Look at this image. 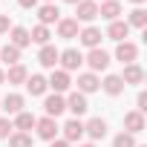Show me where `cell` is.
<instances>
[{"label": "cell", "instance_id": "6", "mask_svg": "<svg viewBox=\"0 0 147 147\" xmlns=\"http://www.w3.org/2000/svg\"><path fill=\"white\" fill-rule=\"evenodd\" d=\"M43 110H46V115H49V118H58V115L66 110V98H63V95H58V92H52V95H46V98H43Z\"/></svg>", "mask_w": 147, "mask_h": 147}, {"label": "cell", "instance_id": "23", "mask_svg": "<svg viewBox=\"0 0 147 147\" xmlns=\"http://www.w3.org/2000/svg\"><path fill=\"white\" fill-rule=\"evenodd\" d=\"M26 90H29V95H46L49 84H46L43 75H29L26 78Z\"/></svg>", "mask_w": 147, "mask_h": 147}, {"label": "cell", "instance_id": "40", "mask_svg": "<svg viewBox=\"0 0 147 147\" xmlns=\"http://www.w3.org/2000/svg\"><path fill=\"white\" fill-rule=\"evenodd\" d=\"M136 147H144V144H136Z\"/></svg>", "mask_w": 147, "mask_h": 147}, {"label": "cell", "instance_id": "27", "mask_svg": "<svg viewBox=\"0 0 147 147\" xmlns=\"http://www.w3.org/2000/svg\"><path fill=\"white\" fill-rule=\"evenodd\" d=\"M0 61H6L9 66L20 63V49H18V46H12V43H6L3 49H0Z\"/></svg>", "mask_w": 147, "mask_h": 147}, {"label": "cell", "instance_id": "32", "mask_svg": "<svg viewBox=\"0 0 147 147\" xmlns=\"http://www.w3.org/2000/svg\"><path fill=\"white\" fill-rule=\"evenodd\" d=\"M136 110H138V113L147 110V92H138V98H136Z\"/></svg>", "mask_w": 147, "mask_h": 147}, {"label": "cell", "instance_id": "30", "mask_svg": "<svg viewBox=\"0 0 147 147\" xmlns=\"http://www.w3.org/2000/svg\"><path fill=\"white\" fill-rule=\"evenodd\" d=\"M113 147H136V136H130V133H118V136L113 138Z\"/></svg>", "mask_w": 147, "mask_h": 147}, {"label": "cell", "instance_id": "19", "mask_svg": "<svg viewBox=\"0 0 147 147\" xmlns=\"http://www.w3.org/2000/svg\"><path fill=\"white\" fill-rule=\"evenodd\" d=\"M98 15L113 23V20H118V15H121V3H118V0H104V3L98 6Z\"/></svg>", "mask_w": 147, "mask_h": 147}, {"label": "cell", "instance_id": "12", "mask_svg": "<svg viewBox=\"0 0 147 147\" xmlns=\"http://www.w3.org/2000/svg\"><path fill=\"white\" fill-rule=\"evenodd\" d=\"M84 133H87L92 141H101V138L107 136V121H104V118H90V121L84 124Z\"/></svg>", "mask_w": 147, "mask_h": 147}, {"label": "cell", "instance_id": "15", "mask_svg": "<svg viewBox=\"0 0 147 147\" xmlns=\"http://www.w3.org/2000/svg\"><path fill=\"white\" fill-rule=\"evenodd\" d=\"M78 20L75 18H63V20H58V35L63 38V40H72V38H78Z\"/></svg>", "mask_w": 147, "mask_h": 147}, {"label": "cell", "instance_id": "41", "mask_svg": "<svg viewBox=\"0 0 147 147\" xmlns=\"http://www.w3.org/2000/svg\"><path fill=\"white\" fill-rule=\"evenodd\" d=\"M46 3H52V0H46Z\"/></svg>", "mask_w": 147, "mask_h": 147}, {"label": "cell", "instance_id": "14", "mask_svg": "<svg viewBox=\"0 0 147 147\" xmlns=\"http://www.w3.org/2000/svg\"><path fill=\"white\" fill-rule=\"evenodd\" d=\"M58 49L52 46V43H46V46H40V52H38V61H40V66H46V69H55L58 66Z\"/></svg>", "mask_w": 147, "mask_h": 147}, {"label": "cell", "instance_id": "29", "mask_svg": "<svg viewBox=\"0 0 147 147\" xmlns=\"http://www.w3.org/2000/svg\"><path fill=\"white\" fill-rule=\"evenodd\" d=\"M9 147H32V136L29 133H12L9 136Z\"/></svg>", "mask_w": 147, "mask_h": 147}, {"label": "cell", "instance_id": "20", "mask_svg": "<svg viewBox=\"0 0 147 147\" xmlns=\"http://www.w3.org/2000/svg\"><path fill=\"white\" fill-rule=\"evenodd\" d=\"M127 35H130V26H127V20H113L110 23V29H107V38L110 40H127Z\"/></svg>", "mask_w": 147, "mask_h": 147}, {"label": "cell", "instance_id": "13", "mask_svg": "<svg viewBox=\"0 0 147 147\" xmlns=\"http://www.w3.org/2000/svg\"><path fill=\"white\" fill-rule=\"evenodd\" d=\"M23 95H18V92H9L3 101H0V110H6V115H18L20 110H23Z\"/></svg>", "mask_w": 147, "mask_h": 147}, {"label": "cell", "instance_id": "37", "mask_svg": "<svg viewBox=\"0 0 147 147\" xmlns=\"http://www.w3.org/2000/svg\"><path fill=\"white\" fill-rule=\"evenodd\" d=\"M130 3H136V6H141V3H144V0H130Z\"/></svg>", "mask_w": 147, "mask_h": 147}, {"label": "cell", "instance_id": "10", "mask_svg": "<svg viewBox=\"0 0 147 147\" xmlns=\"http://www.w3.org/2000/svg\"><path fill=\"white\" fill-rule=\"evenodd\" d=\"M95 90H101L98 75H95V72H81V75H78V92H81V95H90V92H95Z\"/></svg>", "mask_w": 147, "mask_h": 147}, {"label": "cell", "instance_id": "1", "mask_svg": "<svg viewBox=\"0 0 147 147\" xmlns=\"http://www.w3.org/2000/svg\"><path fill=\"white\" fill-rule=\"evenodd\" d=\"M35 130H38V138H43V141H55L61 127H58V121H55V118L43 115V118H38V121H35Z\"/></svg>", "mask_w": 147, "mask_h": 147}, {"label": "cell", "instance_id": "18", "mask_svg": "<svg viewBox=\"0 0 147 147\" xmlns=\"http://www.w3.org/2000/svg\"><path fill=\"white\" fill-rule=\"evenodd\" d=\"M121 81H124V87H127V84H141V81H144V69H141L138 63H127L124 72H121Z\"/></svg>", "mask_w": 147, "mask_h": 147}, {"label": "cell", "instance_id": "39", "mask_svg": "<svg viewBox=\"0 0 147 147\" xmlns=\"http://www.w3.org/2000/svg\"><path fill=\"white\" fill-rule=\"evenodd\" d=\"M0 84H3V69H0Z\"/></svg>", "mask_w": 147, "mask_h": 147}, {"label": "cell", "instance_id": "16", "mask_svg": "<svg viewBox=\"0 0 147 147\" xmlns=\"http://www.w3.org/2000/svg\"><path fill=\"white\" fill-rule=\"evenodd\" d=\"M38 18H40V26H49V23H58L61 20V12H58L55 3H43L38 9Z\"/></svg>", "mask_w": 147, "mask_h": 147}, {"label": "cell", "instance_id": "7", "mask_svg": "<svg viewBox=\"0 0 147 147\" xmlns=\"http://www.w3.org/2000/svg\"><path fill=\"white\" fill-rule=\"evenodd\" d=\"M115 58L127 66V63H136V58H138V46L136 43H130V40H121L118 46H115Z\"/></svg>", "mask_w": 147, "mask_h": 147}, {"label": "cell", "instance_id": "26", "mask_svg": "<svg viewBox=\"0 0 147 147\" xmlns=\"http://www.w3.org/2000/svg\"><path fill=\"white\" fill-rule=\"evenodd\" d=\"M49 38H52L49 26H40V23L29 32V40H32V43H38V46H46V43H49Z\"/></svg>", "mask_w": 147, "mask_h": 147}, {"label": "cell", "instance_id": "3", "mask_svg": "<svg viewBox=\"0 0 147 147\" xmlns=\"http://www.w3.org/2000/svg\"><path fill=\"white\" fill-rule=\"evenodd\" d=\"M58 63H61L63 72H75V69L84 63V55H81L78 49H63V52L58 55Z\"/></svg>", "mask_w": 147, "mask_h": 147}, {"label": "cell", "instance_id": "8", "mask_svg": "<svg viewBox=\"0 0 147 147\" xmlns=\"http://www.w3.org/2000/svg\"><path fill=\"white\" fill-rule=\"evenodd\" d=\"M144 130V113H138V110H130L127 115H124V133H130V136H138Z\"/></svg>", "mask_w": 147, "mask_h": 147}, {"label": "cell", "instance_id": "36", "mask_svg": "<svg viewBox=\"0 0 147 147\" xmlns=\"http://www.w3.org/2000/svg\"><path fill=\"white\" fill-rule=\"evenodd\" d=\"M66 3H72V6H78V3H81V0H66Z\"/></svg>", "mask_w": 147, "mask_h": 147}, {"label": "cell", "instance_id": "34", "mask_svg": "<svg viewBox=\"0 0 147 147\" xmlns=\"http://www.w3.org/2000/svg\"><path fill=\"white\" fill-rule=\"evenodd\" d=\"M18 3H20V9H35L38 0H18Z\"/></svg>", "mask_w": 147, "mask_h": 147}, {"label": "cell", "instance_id": "33", "mask_svg": "<svg viewBox=\"0 0 147 147\" xmlns=\"http://www.w3.org/2000/svg\"><path fill=\"white\" fill-rule=\"evenodd\" d=\"M12 29V23H9V15H0V35H6Z\"/></svg>", "mask_w": 147, "mask_h": 147}, {"label": "cell", "instance_id": "28", "mask_svg": "<svg viewBox=\"0 0 147 147\" xmlns=\"http://www.w3.org/2000/svg\"><path fill=\"white\" fill-rule=\"evenodd\" d=\"M127 26H136V29H144V26H147V12H144L141 6H136V9L130 12V20H127Z\"/></svg>", "mask_w": 147, "mask_h": 147}, {"label": "cell", "instance_id": "31", "mask_svg": "<svg viewBox=\"0 0 147 147\" xmlns=\"http://www.w3.org/2000/svg\"><path fill=\"white\" fill-rule=\"evenodd\" d=\"M12 130H15V127H12L9 115H6V118H0V138H9V136H12Z\"/></svg>", "mask_w": 147, "mask_h": 147}, {"label": "cell", "instance_id": "2", "mask_svg": "<svg viewBox=\"0 0 147 147\" xmlns=\"http://www.w3.org/2000/svg\"><path fill=\"white\" fill-rule=\"evenodd\" d=\"M84 61L90 63V72H104L110 66V52H104L101 46H95V49H90V55Z\"/></svg>", "mask_w": 147, "mask_h": 147}, {"label": "cell", "instance_id": "24", "mask_svg": "<svg viewBox=\"0 0 147 147\" xmlns=\"http://www.w3.org/2000/svg\"><path fill=\"white\" fill-rule=\"evenodd\" d=\"M35 121H38V118H35L32 113H26V110H20V113L15 115V121H12V127H15L18 133H26V130H32V127H35Z\"/></svg>", "mask_w": 147, "mask_h": 147}, {"label": "cell", "instance_id": "35", "mask_svg": "<svg viewBox=\"0 0 147 147\" xmlns=\"http://www.w3.org/2000/svg\"><path fill=\"white\" fill-rule=\"evenodd\" d=\"M49 147H69V141H63V138H55V141H49Z\"/></svg>", "mask_w": 147, "mask_h": 147}, {"label": "cell", "instance_id": "5", "mask_svg": "<svg viewBox=\"0 0 147 147\" xmlns=\"http://www.w3.org/2000/svg\"><path fill=\"white\" fill-rule=\"evenodd\" d=\"M95 18H98V3H95V0H81V3L75 6V20L92 23Z\"/></svg>", "mask_w": 147, "mask_h": 147}, {"label": "cell", "instance_id": "21", "mask_svg": "<svg viewBox=\"0 0 147 147\" xmlns=\"http://www.w3.org/2000/svg\"><path fill=\"white\" fill-rule=\"evenodd\" d=\"M101 90H104L107 95H113V98L121 95V92H124V81H121V75H107V78L101 81Z\"/></svg>", "mask_w": 147, "mask_h": 147}, {"label": "cell", "instance_id": "17", "mask_svg": "<svg viewBox=\"0 0 147 147\" xmlns=\"http://www.w3.org/2000/svg\"><path fill=\"white\" fill-rule=\"evenodd\" d=\"M78 40H81L87 49H95V46L101 43V29H95V26H87V29H81V32H78Z\"/></svg>", "mask_w": 147, "mask_h": 147}, {"label": "cell", "instance_id": "22", "mask_svg": "<svg viewBox=\"0 0 147 147\" xmlns=\"http://www.w3.org/2000/svg\"><path fill=\"white\" fill-rule=\"evenodd\" d=\"M26 78H29V72L23 63H15V66H9V72H3V81H9V84H26Z\"/></svg>", "mask_w": 147, "mask_h": 147}, {"label": "cell", "instance_id": "9", "mask_svg": "<svg viewBox=\"0 0 147 147\" xmlns=\"http://www.w3.org/2000/svg\"><path fill=\"white\" fill-rule=\"evenodd\" d=\"M66 110H69L72 115H75V118H78V115H84V113L90 110V104H87V95H81L78 90H75V92H69V98H66Z\"/></svg>", "mask_w": 147, "mask_h": 147}, {"label": "cell", "instance_id": "38", "mask_svg": "<svg viewBox=\"0 0 147 147\" xmlns=\"http://www.w3.org/2000/svg\"><path fill=\"white\" fill-rule=\"evenodd\" d=\"M78 147H95V144H78Z\"/></svg>", "mask_w": 147, "mask_h": 147}, {"label": "cell", "instance_id": "25", "mask_svg": "<svg viewBox=\"0 0 147 147\" xmlns=\"http://www.w3.org/2000/svg\"><path fill=\"white\" fill-rule=\"evenodd\" d=\"M9 38H12V46H18V49H23V46L32 43L29 40V29H23V26H12L9 29Z\"/></svg>", "mask_w": 147, "mask_h": 147}, {"label": "cell", "instance_id": "11", "mask_svg": "<svg viewBox=\"0 0 147 147\" xmlns=\"http://www.w3.org/2000/svg\"><path fill=\"white\" fill-rule=\"evenodd\" d=\"M61 130H63V141H81V136H84V121H81V118H69Z\"/></svg>", "mask_w": 147, "mask_h": 147}, {"label": "cell", "instance_id": "4", "mask_svg": "<svg viewBox=\"0 0 147 147\" xmlns=\"http://www.w3.org/2000/svg\"><path fill=\"white\" fill-rule=\"evenodd\" d=\"M46 84H49V90L52 92H66L69 87H72V78H69V72H63V69H52V75L46 78Z\"/></svg>", "mask_w": 147, "mask_h": 147}]
</instances>
